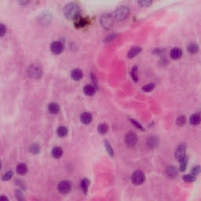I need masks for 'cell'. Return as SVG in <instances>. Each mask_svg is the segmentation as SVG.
Returning a JSON list of instances; mask_svg holds the SVG:
<instances>
[{
    "instance_id": "cell-39",
    "label": "cell",
    "mask_w": 201,
    "mask_h": 201,
    "mask_svg": "<svg viewBox=\"0 0 201 201\" xmlns=\"http://www.w3.org/2000/svg\"><path fill=\"white\" fill-rule=\"evenodd\" d=\"M0 201H9V199L7 196L0 195Z\"/></svg>"
},
{
    "instance_id": "cell-26",
    "label": "cell",
    "mask_w": 201,
    "mask_h": 201,
    "mask_svg": "<svg viewBox=\"0 0 201 201\" xmlns=\"http://www.w3.org/2000/svg\"><path fill=\"white\" fill-rule=\"evenodd\" d=\"M147 145H149L150 148H155L158 145V139L156 137H149L147 142Z\"/></svg>"
},
{
    "instance_id": "cell-23",
    "label": "cell",
    "mask_w": 201,
    "mask_h": 201,
    "mask_svg": "<svg viewBox=\"0 0 201 201\" xmlns=\"http://www.w3.org/2000/svg\"><path fill=\"white\" fill-rule=\"evenodd\" d=\"M189 122L190 123L196 126V125H198L200 122V116H199V114H192L189 118Z\"/></svg>"
},
{
    "instance_id": "cell-4",
    "label": "cell",
    "mask_w": 201,
    "mask_h": 201,
    "mask_svg": "<svg viewBox=\"0 0 201 201\" xmlns=\"http://www.w3.org/2000/svg\"><path fill=\"white\" fill-rule=\"evenodd\" d=\"M100 23L105 29H109L114 24V17L111 13H105L100 17Z\"/></svg>"
},
{
    "instance_id": "cell-7",
    "label": "cell",
    "mask_w": 201,
    "mask_h": 201,
    "mask_svg": "<svg viewBox=\"0 0 201 201\" xmlns=\"http://www.w3.org/2000/svg\"><path fill=\"white\" fill-rule=\"evenodd\" d=\"M124 141L128 147H133L135 146L137 142V137L133 132L129 131L125 135Z\"/></svg>"
},
{
    "instance_id": "cell-34",
    "label": "cell",
    "mask_w": 201,
    "mask_h": 201,
    "mask_svg": "<svg viewBox=\"0 0 201 201\" xmlns=\"http://www.w3.org/2000/svg\"><path fill=\"white\" fill-rule=\"evenodd\" d=\"M137 3L139 4L141 6H142V7H148L150 5H152V1H149V0H141V1H139Z\"/></svg>"
},
{
    "instance_id": "cell-20",
    "label": "cell",
    "mask_w": 201,
    "mask_h": 201,
    "mask_svg": "<svg viewBox=\"0 0 201 201\" xmlns=\"http://www.w3.org/2000/svg\"><path fill=\"white\" fill-rule=\"evenodd\" d=\"M87 24H88V20H87V18L79 17V18L75 20V26L76 27V28H83V27L87 26Z\"/></svg>"
},
{
    "instance_id": "cell-28",
    "label": "cell",
    "mask_w": 201,
    "mask_h": 201,
    "mask_svg": "<svg viewBox=\"0 0 201 201\" xmlns=\"http://www.w3.org/2000/svg\"><path fill=\"white\" fill-rule=\"evenodd\" d=\"M155 88V84L152 83H148V84L145 85L142 87V90L144 92H151L152 90H154Z\"/></svg>"
},
{
    "instance_id": "cell-21",
    "label": "cell",
    "mask_w": 201,
    "mask_h": 201,
    "mask_svg": "<svg viewBox=\"0 0 201 201\" xmlns=\"http://www.w3.org/2000/svg\"><path fill=\"white\" fill-rule=\"evenodd\" d=\"M68 133V128L65 127L64 126H59L57 129V134L61 137H64L67 136Z\"/></svg>"
},
{
    "instance_id": "cell-36",
    "label": "cell",
    "mask_w": 201,
    "mask_h": 201,
    "mask_svg": "<svg viewBox=\"0 0 201 201\" xmlns=\"http://www.w3.org/2000/svg\"><path fill=\"white\" fill-rule=\"evenodd\" d=\"M6 28L3 24H0V37L3 36L6 34Z\"/></svg>"
},
{
    "instance_id": "cell-29",
    "label": "cell",
    "mask_w": 201,
    "mask_h": 201,
    "mask_svg": "<svg viewBox=\"0 0 201 201\" xmlns=\"http://www.w3.org/2000/svg\"><path fill=\"white\" fill-rule=\"evenodd\" d=\"M29 150L33 154H38L40 151V147L38 144H32L29 148Z\"/></svg>"
},
{
    "instance_id": "cell-11",
    "label": "cell",
    "mask_w": 201,
    "mask_h": 201,
    "mask_svg": "<svg viewBox=\"0 0 201 201\" xmlns=\"http://www.w3.org/2000/svg\"><path fill=\"white\" fill-rule=\"evenodd\" d=\"M92 115L88 112H84L80 115V121L84 124L90 123L92 121Z\"/></svg>"
},
{
    "instance_id": "cell-13",
    "label": "cell",
    "mask_w": 201,
    "mask_h": 201,
    "mask_svg": "<svg viewBox=\"0 0 201 201\" xmlns=\"http://www.w3.org/2000/svg\"><path fill=\"white\" fill-rule=\"evenodd\" d=\"M71 78L75 81H79L82 79L83 76V71H81L79 68H75L71 71Z\"/></svg>"
},
{
    "instance_id": "cell-42",
    "label": "cell",
    "mask_w": 201,
    "mask_h": 201,
    "mask_svg": "<svg viewBox=\"0 0 201 201\" xmlns=\"http://www.w3.org/2000/svg\"><path fill=\"white\" fill-rule=\"evenodd\" d=\"M2 168V162L0 161V169Z\"/></svg>"
},
{
    "instance_id": "cell-2",
    "label": "cell",
    "mask_w": 201,
    "mask_h": 201,
    "mask_svg": "<svg viewBox=\"0 0 201 201\" xmlns=\"http://www.w3.org/2000/svg\"><path fill=\"white\" fill-rule=\"evenodd\" d=\"M130 10L126 6H119L115 11V18L118 21H123L130 15Z\"/></svg>"
},
{
    "instance_id": "cell-6",
    "label": "cell",
    "mask_w": 201,
    "mask_h": 201,
    "mask_svg": "<svg viewBox=\"0 0 201 201\" xmlns=\"http://www.w3.org/2000/svg\"><path fill=\"white\" fill-rule=\"evenodd\" d=\"M57 189L61 194H68L71 190V183L69 181L64 180L60 182L57 185Z\"/></svg>"
},
{
    "instance_id": "cell-41",
    "label": "cell",
    "mask_w": 201,
    "mask_h": 201,
    "mask_svg": "<svg viewBox=\"0 0 201 201\" xmlns=\"http://www.w3.org/2000/svg\"><path fill=\"white\" fill-rule=\"evenodd\" d=\"M20 4H23V5H26V4L28 3V2H19Z\"/></svg>"
},
{
    "instance_id": "cell-32",
    "label": "cell",
    "mask_w": 201,
    "mask_h": 201,
    "mask_svg": "<svg viewBox=\"0 0 201 201\" xmlns=\"http://www.w3.org/2000/svg\"><path fill=\"white\" fill-rule=\"evenodd\" d=\"M13 175V172L12 171H6V173L2 175V180L3 181H9L12 178Z\"/></svg>"
},
{
    "instance_id": "cell-37",
    "label": "cell",
    "mask_w": 201,
    "mask_h": 201,
    "mask_svg": "<svg viewBox=\"0 0 201 201\" xmlns=\"http://www.w3.org/2000/svg\"><path fill=\"white\" fill-rule=\"evenodd\" d=\"M16 198H17V201H24L25 199H24V196H23L22 192L21 191H17L16 192Z\"/></svg>"
},
{
    "instance_id": "cell-18",
    "label": "cell",
    "mask_w": 201,
    "mask_h": 201,
    "mask_svg": "<svg viewBox=\"0 0 201 201\" xmlns=\"http://www.w3.org/2000/svg\"><path fill=\"white\" fill-rule=\"evenodd\" d=\"M28 166L26 165L25 164H24V163H21V164H19L17 166V167H16V171H17V174H19V175H25V174L28 172Z\"/></svg>"
},
{
    "instance_id": "cell-40",
    "label": "cell",
    "mask_w": 201,
    "mask_h": 201,
    "mask_svg": "<svg viewBox=\"0 0 201 201\" xmlns=\"http://www.w3.org/2000/svg\"><path fill=\"white\" fill-rule=\"evenodd\" d=\"M115 36H116V35H111V36H108V37H106V39H105V41L109 42V40H113L115 38Z\"/></svg>"
},
{
    "instance_id": "cell-38",
    "label": "cell",
    "mask_w": 201,
    "mask_h": 201,
    "mask_svg": "<svg viewBox=\"0 0 201 201\" xmlns=\"http://www.w3.org/2000/svg\"><path fill=\"white\" fill-rule=\"evenodd\" d=\"M199 173V166H196V167H193L192 169V173H191V175H193V176H196Z\"/></svg>"
},
{
    "instance_id": "cell-10",
    "label": "cell",
    "mask_w": 201,
    "mask_h": 201,
    "mask_svg": "<svg viewBox=\"0 0 201 201\" xmlns=\"http://www.w3.org/2000/svg\"><path fill=\"white\" fill-rule=\"evenodd\" d=\"M96 87L94 85L88 84L83 87V93L87 96H93L96 92Z\"/></svg>"
},
{
    "instance_id": "cell-3",
    "label": "cell",
    "mask_w": 201,
    "mask_h": 201,
    "mask_svg": "<svg viewBox=\"0 0 201 201\" xmlns=\"http://www.w3.org/2000/svg\"><path fill=\"white\" fill-rule=\"evenodd\" d=\"M42 73H43L42 68L36 64H32L27 69V74H28V77H30L31 79H40L41 77Z\"/></svg>"
},
{
    "instance_id": "cell-17",
    "label": "cell",
    "mask_w": 201,
    "mask_h": 201,
    "mask_svg": "<svg viewBox=\"0 0 201 201\" xmlns=\"http://www.w3.org/2000/svg\"><path fill=\"white\" fill-rule=\"evenodd\" d=\"M187 50H188L189 53L190 54H195L196 53L199 51V46L195 42H192V43H190L189 44L187 47Z\"/></svg>"
},
{
    "instance_id": "cell-30",
    "label": "cell",
    "mask_w": 201,
    "mask_h": 201,
    "mask_svg": "<svg viewBox=\"0 0 201 201\" xmlns=\"http://www.w3.org/2000/svg\"><path fill=\"white\" fill-rule=\"evenodd\" d=\"M186 123V118L185 116H180L178 117L176 120L177 125L178 126H183Z\"/></svg>"
},
{
    "instance_id": "cell-27",
    "label": "cell",
    "mask_w": 201,
    "mask_h": 201,
    "mask_svg": "<svg viewBox=\"0 0 201 201\" xmlns=\"http://www.w3.org/2000/svg\"><path fill=\"white\" fill-rule=\"evenodd\" d=\"M105 149H106V151H107V152L109 153V156L113 157V156H114V151H113V149L112 148L110 143H109L108 141H105Z\"/></svg>"
},
{
    "instance_id": "cell-5",
    "label": "cell",
    "mask_w": 201,
    "mask_h": 201,
    "mask_svg": "<svg viewBox=\"0 0 201 201\" xmlns=\"http://www.w3.org/2000/svg\"><path fill=\"white\" fill-rule=\"evenodd\" d=\"M145 180V175L142 171H135L133 175H131V182L134 185H141L142 184Z\"/></svg>"
},
{
    "instance_id": "cell-8",
    "label": "cell",
    "mask_w": 201,
    "mask_h": 201,
    "mask_svg": "<svg viewBox=\"0 0 201 201\" xmlns=\"http://www.w3.org/2000/svg\"><path fill=\"white\" fill-rule=\"evenodd\" d=\"M186 147L185 144H180V145H178V147L175 149V158L177 160L180 161V160H183L184 158H185L186 156Z\"/></svg>"
},
{
    "instance_id": "cell-16",
    "label": "cell",
    "mask_w": 201,
    "mask_h": 201,
    "mask_svg": "<svg viewBox=\"0 0 201 201\" xmlns=\"http://www.w3.org/2000/svg\"><path fill=\"white\" fill-rule=\"evenodd\" d=\"M48 111L50 114L53 115H56L59 113L60 111V105L58 104L54 103V102H53V103H50L49 105H48Z\"/></svg>"
},
{
    "instance_id": "cell-24",
    "label": "cell",
    "mask_w": 201,
    "mask_h": 201,
    "mask_svg": "<svg viewBox=\"0 0 201 201\" xmlns=\"http://www.w3.org/2000/svg\"><path fill=\"white\" fill-rule=\"evenodd\" d=\"M130 75H131V78L135 83H137L138 81V73H137V67L136 65H134L133 68H131V71H130Z\"/></svg>"
},
{
    "instance_id": "cell-9",
    "label": "cell",
    "mask_w": 201,
    "mask_h": 201,
    "mask_svg": "<svg viewBox=\"0 0 201 201\" xmlns=\"http://www.w3.org/2000/svg\"><path fill=\"white\" fill-rule=\"evenodd\" d=\"M50 50L55 54H60L64 50V44L61 41L53 42L50 46Z\"/></svg>"
},
{
    "instance_id": "cell-12",
    "label": "cell",
    "mask_w": 201,
    "mask_h": 201,
    "mask_svg": "<svg viewBox=\"0 0 201 201\" xmlns=\"http://www.w3.org/2000/svg\"><path fill=\"white\" fill-rule=\"evenodd\" d=\"M171 57L173 60H178V59L181 58V57L182 56V50L178 48V47H175L171 50Z\"/></svg>"
},
{
    "instance_id": "cell-19",
    "label": "cell",
    "mask_w": 201,
    "mask_h": 201,
    "mask_svg": "<svg viewBox=\"0 0 201 201\" xmlns=\"http://www.w3.org/2000/svg\"><path fill=\"white\" fill-rule=\"evenodd\" d=\"M51 154H52V156L54 158V159H59V158L61 157L62 155H63V149L59 146L54 147V148L52 149Z\"/></svg>"
},
{
    "instance_id": "cell-22",
    "label": "cell",
    "mask_w": 201,
    "mask_h": 201,
    "mask_svg": "<svg viewBox=\"0 0 201 201\" xmlns=\"http://www.w3.org/2000/svg\"><path fill=\"white\" fill-rule=\"evenodd\" d=\"M89 185H90V182H89L88 179L84 178L80 182V188L82 189L84 193H87L88 192V189H89Z\"/></svg>"
},
{
    "instance_id": "cell-1",
    "label": "cell",
    "mask_w": 201,
    "mask_h": 201,
    "mask_svg": "<svg viewBox=\"0 0 201 201\" xmlns=\"http://www.w3.org/2000/svg\"><path fill=\"white\" fill-rule=\"evenodd\" d=\"M64 13L68 20H76L80 14V9L77 4L70 2L64 6Z\"/></svg>"
},
{
    "instance_id": "cell-14",
    "label": "cell",
    "mask_w": 201,
    "mask_h": 201,
    "mask_svg": "<svg viewBox=\"0 0 201 201\" xmlns=\"http://www.w3.org/2000/svg\"><path fill=\"white\" fill-rule=\"evenodd\" d=\"M141 50H141V47H132L127 54L128 58H133V57H135L136 56H137V55L141 52Z\"/></svg>"
},
{
    "instance_id": "cell-25",
    "label": "cell",
    "mask_w": 201,
    "mask_h": 201,
    "mask_svg": "<svg viewBox=\"0 0 201 201\" xmlns=\"http://www.w3.org/2000/svg\"><path fill=\"white\" fill-rule=\"evenodd\" d=\"M109 130V126L106 123H101L98 127V131L100 134H105Z\"/></svg>"
},
{
    "instance_id": "cell-33",
    "label": "cell",
    "mask_w": 201,
    "mask_h": 201,
    "mask_svg": "<svg viewBox=\"0 0 201 201\" xmlns=\"http://www.w3.org/2000/svg\"><path fill=\"white\" fill-rule=\"evenodd\" d=\"M183 180L186 182H192L196 180V177L192 175H185L183 177Z\"/></svg>"
},
{
    "instance_id": "cell-35",
    "label": "cell",
    "mask_w": 201,
    "mask_h": 201,
    "mask_svg": "<svg viewBox=\"0 0 201 201\" xmlns=\"http://www.w3.org/2000/svg\"><path fill=\"white\" fill-rule=\"evenodd\" d=\"M130 121L131 122V123H133L137 128H138V129H140V130H144V128H143L142 125H141L140 123L137 122V121H136L134 119H130Z\"/></svg>"
},
{
    "instance_id": "cell-15",
    "label": "cell",
    "mask_w": 201,
    "mask_h": 201,
    "mask_svg": "<svg viewBox=\"0 0 201 201\" xmlns=\"http://www.w3.org/2000/svg\"><path fill=\"white\" fill-rule=\"evenodd\" d=\"M166 174L169 178H174L178 175V171H177L176 167L174 166H168L166 169Z\"/></svg>"
},
{
    "instance_id": "cell-31",
    "label": "cell",
    "mask_w": 201,
    "mask_h": 201,
    "mask_svg": "<svg viewBox=\"0 0 201 201\" xmlns=\"http://www.w3.org/2000/svg\"><path fill=\"white\" fill-rule=\"evenodd\" d=\"M179 163H180V165H179L180 171H184L185 170L186 167H187V163H188V158H187V156H186L185 158H184L183 160H180Z\"/></svg>"
}]
</instances>
